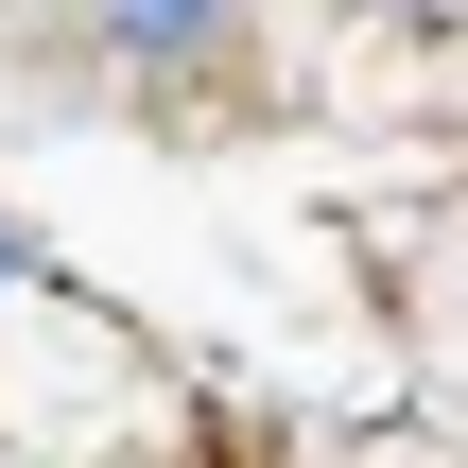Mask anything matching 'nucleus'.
I'll return each instance as SVG.
<instances>
[{
  "label": "nucleus",
  "instance_id": "f03ea898",
  "mask_svg": "<svg viewBox=\"0 0 468 468\" xmlns=\"http://www.w3.org/2000/svg\"><path fill=\"white\" fill-rule=\"evenodd\" d=\"M382 17H452V0H382Z\"/></svg>",
  "mask_w": 468,
  "mask_h": 468
},
{
  "label": "nucleus",
  "instance_id": "f257e3e1",
  "mask_svg": "<svg viewBox=\"0 0 468 468\" xmlns=\"http://www.w3.org/2000/svg\"><path fill=\"white\" fill-rule=\"evenodd\" d=\"M87 17L122 69H208V35H226V0H87Z\"/></svg>",
  "mask_w": 468,
  "mask_h": 468
},
{
  "label": "nucleus",
  "instance_id": "7ed1b4c3",
  "mask_svg": "<svg viewBox=\"0 0 468 468\" xmlns=\"http://www.w3.org/2000/svg\"><path fill=\"white\" fill-rule=\"evenodd\" d=\"M0 278H17V226H0Z\"/></svg>",
  "mask_w": 468,
  "mask_h": 468
}]
</instances>
